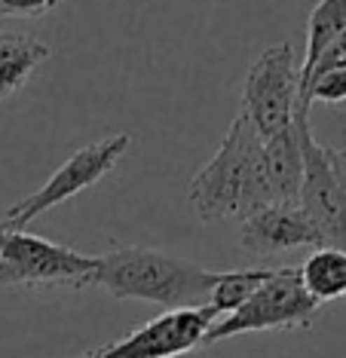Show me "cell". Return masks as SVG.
I'll use <instances>...</instances> for the list:
<instances>
[{"label": "cell", "instance_id": "7", "mask_svg": "<svg viewBox=\"0 0 346 358\" xmlns=\"http://www.w3.org/2000/svg\"><path fill=\"white\" fill-rule=\"evenodd\" d=\"M221 319L212 306L169 309L153 322L141 324L129 337L102 346V358H178L205 343L209 328Z\"/></svg>", "mask_w": 346, "mask_h": 358}, {"label": "cell", "instance_id": "12", "mask_svg": "<svg viewBox=\"0 0 346 358\" xmlns=\"http://www.w3.org/2000/svg\"><path fill=\"white\" fill-rule=\"evenodd\" d=\"M340 31H346V0H319V6L310 13L307 22V52H303V62L298 68V86Z\"/></svg>", "mask_w": 346, "mask_h": 358}, {"label": "cell", "instance_id": "16", "mask_svg": "<svg viewBox=\"0 0 346 358\" xmlns=\"http://www.w3.org/2000/svg\"><path fill=\"white\" fill-rule=\"evenodd\" d=\"M62 0H0V19H40Z\"/></svg>", "mask_w": 346, "mask_h": 358}, {"label": "cell", "instance_id": "1", "mask_svg": "<svg viewBox=\"0 0 346 358\" xmlns=\"http://www.w3.org/2000/svg\"><path fill=\"white\" fill-rule=\"evenodd\" d=\"M187 199L202 224H218L224 217L242 221L273 202L263 169V138L254 132L242 110L230 123L215 157L193 175Z\"/></svg>", "mask_w": 346, "mask_h": 358}, {"label": "cell", "instance_id": "4", "mask_svg": "<svg viewBox=\"0 0 346 358\" xmlns=\"http://www.w3.org/2000/svg\"><path fill=\"white\" fill-rule=\"evenodd\" d=\"M298 110V59L291 43L267 46L245 74L242 113L263 141L294 126Z\"/></svg>", "mask_w": 346, "mask_h": 358}, {"label": "cell", "instance_id": "18", "mask_svg": "<svg viewBox=\"0 0 346 358\" xmlns=\"http://www.w3.org/2000/svg\"><path fill=\"white\" fill-rule=\"evenodd\" d=\"M77 358H102V352H98V349H92V352H83V355H77Z\"/></svg>", "mask_w": 346, "mask_h": 358}, {"label": "cell", "instance_id": "14", "mask_svg": "<svg viewBox=\"0 0 346 358\" xmlns=\"http://www.w3.org/2000/svg\"><path fill=\"white\" fill-rule=\"evenodd\" d=\"M312 101L343 104L346 101V68H331L312 77L307 89H303V95L298 99V110H310Z\"/></svg>", "mask_w": 346, "mask_h": 358}, {"label": "cell", "instance_id": "6", "mask_svg": "<svg viewBox=\"0 0 346 358\" xmlns=\"http://www.w3.org/2000/svg\"><path fill=\"white\" fill-rule=\"evenodd\" d=\"M0 264L15 275L19 285H34V288H53V285L86 288L98 257L80 255V251L59 245V242H49L43 236L22 230V227L0 224Z\"/></svg>", "mask_w": 346, "mask_h": 358}, {"label": "cell", "instance_id": "11", "mask_svg": "<svg viewBox=\"0 0 346 358\" xmlns=\"http://www.w3.org/2000/svg\"><path fill=\"white\" fill-rule=\"evenodd\" d=\"M303 288L310 291L319 303H331V300L346 297V251L319 245L312 255L298 266Z\"/></svg>", "mask_w": 346, "mask_h": 358}, {"label": "cell", "instance_id": "10", "mask_svg": "<svg viewBox=\"0 0 346 358\" xmlns=\"http://www.w3.org/2000/svg\"><path fill=\"white\" fill-rule=\"evenodd\" d=\"M49 55L53 50L34 37L0 34V101L13 99Z\"/></svg>", "mask_w": 346, "mask_h": 358}, {"label": "cell", "instance_id": "5", "mask_svg": "<svg viewBox=\"0 0 346 358\" xmlns=\"http://www.w3.org/2000/svg\"><path fill=\"white\" fill-rule=\"evenodd\" d=\"M132 148V135L129 132H117L102 141H92L86 148H80L77 153H71L53 172V178L34 190L28 199L15 202V206L4 215V227H28L34 217H40L43 211L62 206L64 199L77 196V193L89 190L92 184H98L104 175H111L117 169V162L126 157Z\"/></svg>", "mask_w": 346, "mask_h": 358}, {"label": "cell", "instance_id": "9", "mask_svg": "<svg viewBox=\"0 0 346 358\" xmlns=\"http://www.w3.org/2000/svg\"><path fill=\"white\" fill-rule=\"evenodd\" d=\"M263 169L273 202H298L303 184V153L294 126L282 135H273L263 141Z\"/></svg>", "mask_w": 346, "mask_h": 358}, {"label": "cell", "instance_id": "17", "mask_svg": "<svg viewBox=\"0 0 346 358\" xmlns=\"http://www.w3.org/2000/svg\"><path fill=\"white\" fill-rule=\"evenodd\" d=\"M0 285H19V282H15V275H13L10 270H6L4 264H0Z\"/></svg>", "mask_w": 346, "mask_h": 358}, {"label": "cell", "instance_id": "8", "mask_svg": "<svg viewBox=\"0 0 346 358\" xmlns=\"http://www.w3.org/2000/svg\"><path fill=\"white\" fill-rule=\"evenodd\" d=\"M307 245L319 248L322 236L300 208V202H270L242 217V227H239V248L254 257H273Z\"/></svg>", "mask_w": 346, "mask_h": 358}, {"label": "cell", "instance_id": "13", "mask_svg": "<svg viewBox=\"0 0 346 358\" xmlns=\"http://www.w3.org/2000/svg\"><path fill=\"white\" fill-rule=\"evenodd\" d=\"M270 275V266H249V270H221L218 285L212 288L209 306L218 315L233 313L236 306H242L249 294Z\"/></svg>", "mask_w": 346, "mask_h": 358}, {"label": "cell", "instance_id": "2", "mask_svg": "<svg viewBox=\"0 0 346 358\" xmlns=\"http://www.w3.org/2000/svg\"><path fill=\"white\" fill-rule=\"evenodd\" d=\"M221 270H205L184 257H172L153 248L129 245L98 257L89 285H102L113 297L147 300L166 309L209 306L212 288L218 285Z\"/></svg>", "mask_w": 346, "mask_h": 358}, {"label": "cell", "instance_id": "3", "mask_svg": "<svg viewBox=\"0 0 346 358\" xmlns=\"http://www.w3.org/2000/svg\"><path fill=\"white\" fill-rule=\"evenodd\" d=\"M319 309L322 303L303 288L298 266H276V270L270 266V275L251 291L249 300L212 324L202 346L236 337V334L310 328Z\"/></svg>", "mask_w": 346, "mask_h": 358}, {"label": "cell", "instance_id": "15", "mask_svg": "<svg viewBox=\"0 0 346 358\" xmlns=\"http://www.w3.org/2000/svg\"><path fill=\"white\" fill-rule=\"evenodd\" d=\"M331 68H346V31H340V34H337V37L331 40V43L325 46V52L316 59V64H312V71L300 80V86H298V99L303 95V89H307V83H310L312 77L322 74V71H331Z\"/></svg>", "mask_w": 346, "mask_h": 358}, {"label": "cell", "instance_id": "19", "mask_svg": "<svg viewBox=\"0 0 346 358\" xmlns=\"http://www.w3.org/2000/svg\"><path fill=\"white\" fill-rule=\"evenodd\" d=\"M343 153H346V150H343Z\"/></svg>", "mask_w": 346, "mask_h": 358}]
</instances>
